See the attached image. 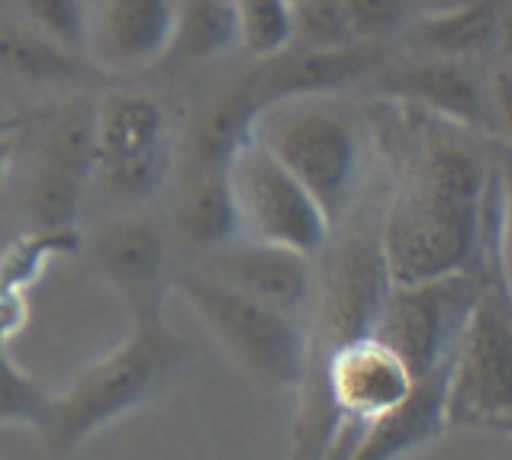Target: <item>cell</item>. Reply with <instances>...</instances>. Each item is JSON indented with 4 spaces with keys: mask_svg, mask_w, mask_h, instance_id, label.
<instances>
[{
    "mask_svg": "<svg viewBox=\"0 0 512 460\" xmlns=\"http://www.w3.org/2000/svg\"><path fill=\"white\" fill-rule=\"evenodd\" d=\"M487 177L490 168L442 120L422 113V126L406 129L393 194L377 219L393 287L480 271Z\"/></svg>",
    "mask_w": 512,
    "mask_h": 460,
    "instance_id": "6da1fadb",
    "label": "cell"
},
{
    "mask_svg": "<svg viewBox=\"0 0 512 460\" xmlns=\"http://www.w3.org/2000/svg\"><path fill=\"white\" fill-rule=\"evenodd\" d=\"M187 364V341L171 325H129L126 338L52 393L49 419L39 438L55 457L75 454L107 425L155 403L178 383Z\"/></svg>",
    "mask_w": 512,
    "mask_h": 460,
    "instance_id": "7a4b0ae2",
    "label": "cell"
},
{
    "mask_svg": "<svg viewBox=\"0 0 512 460\" xmlns=\"http://www.w3.org/2000/svg\"><path fill=\"white\" fill-rule=\"evenodd\" d=\"M252 139L297 177L332 229L348 219L364 177V142L345 113L313 97L287 100L258 116Z\"/></svg>",
    "mask_w": 512,
    "mask_h": 460,
    "instance_id": "3957f363",
    "label": "cell"
},
{
    "mask_svg": "<svg viewBox=\"0 0 512 460\" xmlns=\"http://www.w3.org/2000/svg\"><path fill=\"white\" fill-rule=\"evenodd\" d=\"M171 290L245 374L268 387L297 390L306 374V322L219 284L207 271H174Z\"/></svg>",
    "mask_w": 512,
    "mask_h": 460,
    "instance_id": "277c9868",
    "label": "cell"
},
{
    "mask_svg": "<svg viewBox=\"0 0 512 460\" xmlns=\"http://www.w3.org/2000/svg\"><path fill=\"white\" fill-rule=\"evenodd\" d=\"M323 251L326 258L316 267L313 303L306 316V338H310L306 367L323 361L345 341L374 335L377 316L393 287L377 222H355L335 245L326 242Z\"/></svg>",
    "mask_w": 512,
    "mask_h": 460,
    "instance_id": "5b68a950",
    "label": "cell"
},
{
    "mask_svg": "<svg viewBox=\"0 0 512 460\" xmlns=\"http://www.w3.org/2000/svg\"><path fill=\"white\" fill-rule=\"evenodd\" d=\"M445 422L512 435V306L487 287L448 361Z\"/></svg>",
    "mask_w": 512,
    "mask_h": 460,
    "instance_id": "8992f818",
    "label": "cell"
},
{
    "mask_svg": "<svg viewBox=\"0 0 512 460\" xmlns=\"http://www.w3.org/2000/svg\"><path fill=\"white\" fill-rule=\"evenodd\" d=\"M242 239L316 258L332 235V222L303 184L265 145L248 136L226 161Z\"/></svg>",
    "mask_w": 512,
    "mask_h": 460,
    "instance_id": "52a82bcc",
    "label": "cell"
},
{
    "mask_svg": "<svg viewBox=\"0 0 512 460\" xmlns=\"http://www.w3.org/2000/svg\"><path fill=\"white\" fill-rule=\"evenodd\" d=\"M171 171V126L149 94H110L94 110V181L113 200L149 203Z\"/></svg>",
    "mask_w": 512,
    "mask_h": 460,
    "instance_id": "ba28073f",
    "label": "cell"
},
{
    "mask_svg": "<svg viewBox=\"0 0 512 460\" xmlns=\"http://www.w3.org/2000/svg\"><path fill=\"white\" fill-rule=\"evenodd\" d=\"M487 287L490 280L480 271L390 287L374 335L397 351L419 380L451 361V351Z\"/></svg>",
    "mask_w": 512,
    "mask_h": 460,
    "instance_id": "9c48e42d",
    "label": "cell"
},
{
    "mask_svg": "<svg viewBox=\"0 0 512 460\" xmlns=\"http://www.w3.org/2000/svg\"><path fill=\"white\" fill-rule=\"evenodd\" d=\"M94 274L120 296L129 325H165L171 296V255L165 232L142 216L100 226L87 248Z\"/></svg>",
    "mask_w": 512,
    "mask_h": 460,
    "instance_id": "30bf717a",
    "label": "cell"
},
{
    "mask_svg": "<svg viewBox=\"0 0 512 460\" xmlns=\"http://www.w3.org/2000/svg\"><path fill=\"white\" fill-rule=\"evenodd\" d=\"M94 177V113L71 110L55 120L26 184L33 232H78V210Z\"/></svg>",
    "mask_w": 512,
    "mask_h": 460,
    "instance_id": "8fae6325",
    "label": "cell"
},
{
    "mask_svg": "<svg viewBox=\"0 0 512 460\" xmlns=\"http://www.w3.org/2000/svg\"><path fill=\"white\" fill-rule=\"evenodd\" d=\"M219 284L239 290L252 300L281 309V313L303 319L310 316L316 287V258L297 251L261 245L252 239H236L216 251H207V264L200 267Z\"/></svg>",
    "mask_w": 512,
    "mask_h": 460,
    "instance_id": "7c38bea8",
    "label": "cell"
},
{
    "mask_svg": "<svg viewBox=\"0 0 512 460\" xmlns=\"http://www.w3.org/2000/svg\"><path fill=\"white\" fill-rule=\"evenodd\" d=\"M181 0H104L91 23V42L100 71L149 68L171 52Z\"/></svg>",
    "mask_w": 512,
    "mask_h": 460,
    "instance_id": "4fadbf2b",
    "label": "cell"
},
{
    "mask_svg": "<svg viewBox=\"0 0 512 460\" xmlns=\"http://www.w3.org/2000/svg\"><path fill=\"white\" fill-rule=\"evenodd\" d=\"M448 364L419 377L413 393L400 406L377 415L361 428V438L348 460H406L448 432L445 422Z\"/></svg>",
    "mask_w": 512,
    "mask_h": 460,
    "instance_id": "5bb4252c",
    "label": "cell"
},
{
    "mask_svg": "<svg viewBox=\"0 0 512 460\" xmlns=\"http://www.w3.org/2000/svg\"><path fill=\"white\" fill-rule=\"evenodd\" d=\"M377 87L390 100L416 107L442 123L471 129H487L490 123L487 100L480 94L477 81L471 78V71H464L455 62H419L387 68L377 74Z\"/></svg>",
    "mask_w": 512,
    "mask_h": 460,
    "instance_id": "9a60e30c",
    "label": "cell"
},
{
    "mask_svg": "<svg viewBox=\"0 0 512 460\" xmlns=\"http://www.w3.org/2000/svg\"><path fill=\"white\" fill-rule=\"evenodd\" d=\"M0 74L23 84H91L100 68L84 55L55 46L29 26L0 23Z\"/></svg>",
    "mask_w": 512,
    "mask_h": 460,
    "instance_id": "2e32d148",
    "label": "cell"
},
{
    "mask_svg": "<svg viewBox=\"0 0 512 460\" xmlns=\"http://www.w3.org/2000/svg\"><path fill=\"white\" fill-rule=\"evenodd\" d=\"M178 229L190 245L203 251H216L242 239L236 200H232V190L223 171H210L197 177L194 190L187 194L178 213Z\"/></svg>",
    "mask_w": 512,
    "mask_h": 460,
    "instance_id": "e0dca14e",
    "label": "cell"
},
{
    "mask_svg": "<svg viewBox=\"0 0 512 460\" xmlns=\"http://www.w3.org/2000/svg\"><path fill=\"white\" fill-rule=\"evenodd\" d=\"M20 325V313L0 306V425H26L42 432L52 409V393L36 377H29L10 354V338Z\"/></svg>",
    "mask_w": 512,
    "mask_h": 460,
    "instance_id": "ac0fdd59",
    "label": "cell"
},
{
    "mask_svg": "<svg viewBox=\"0 0 512 460\" xmlns=\"http://www.w3.org/2000/svg\"><path fill=\"white\" fill-rule=\"evenodd\" d=\"M239 46V23L229 0H181L171 52L190 62H216Z\"/></svg>",
    "mask_w": 512,
    "mask_h": 460,
    "instance_id": "d6986e66",
    "label": "cell"
},
{
    "mask_svg": "<svg viewBox=\"0 0 512 460\" xmlns=\"http://www.w3.org/2000/svg\"><path fill=\"white\" fill-rule=\"evenodd\" d=\"M500 23V0H480V4L458 13L426 17L419 26V39L442 58L477 55L500 39Z\"/></svg>",
    "mask_w": 512,
    "mask_h": 460,
    "instance_id": "ffe728a7",
    "label": "cell"
},
{
    "mask_svg": "<svg viewBox=\"0 0 512 460\" xmlns=\"http://www.w3.org/2000/svg\"><path fill=\"white\" fill-rule=\"evenodd\" d=\"M493 245L487 258V280L512 306V165L506 171H490L484 213H480V248Z\"/></svg>",
    "mask_w": 512,
    "mask_h": 460,
    "instance_id": "44dd1931",
    "label": "cell"
},
{
    "mask_svg": "<svg viewBox=\"0 0 512 460\" xmlns=\"http://www.w3.org/2000/svg\"><path fill=\"white\" fill-rule=\"evenodd\" d=\"M239 23V46L255 58L281 55L294 42V4L290 0H229Z\"/></svg>",
    "mask_w": 512,
    "mask_h": 460,
    "instance_id": "7402d4cb",
    "label": "cell"
},
{
    "mask_svg": "<svg viewBox=\"0 0 512 460\" xmlns=\"http://www.w3.org/2000/svg\"><path fill=\"white\" fill-rule=\"evenodd\" d=\"M310 52H339L358 46L351 36L342 0H297L294 4V42Z\"/></svg>",
    "mask_w": 512,
    "mask_h": 460,
    "instance_id": "603a6c76",
    "label": "cell"
},
{
    "mask_svg": "<svg viewBox=\"0 0 512 460\" xmlns=\"http://www.w3.org/2000/svg\"><path fill=\"white\" fill-rule=\"evenodd\" d=\"M29 29L46 36L68 52H87L91 42V17L84 0H20Z\"/></svg>",
    "mask_w": 512,
    "mask_h": 460,
    "instance_id": "cb8c5ba5",
    "label": "cell"
},
{
    "mask_svg": "<svg viewBox=\"0 0 512 460\" xmlns=\"http://www.w3.org/2000/svg\"><path fill=\"white\" fill-rule=\"evenodd\" d=\"M351 36L364 46L393 36L406 20V0H342Z\"/></svg>",
    "mask_w": 512,
    "mask_h": 460,
    "instance_id": "d4e9b609",
    "label": "cell"
},
{
    "mask_svg": "<svg viewBox=\"0 0 512 460\" xmlns=\"http://www.w3.org/2000/svg\"><path fill=\"white\" fill-rule=\"evenodd\" d=\"M493 107L512 132V71H500L493 78Z\"/></svg>",
    "mask_w": 512,
    "mask_h": 460,
    "instance_id": "484cf974",
    "label": "cell"
},
{
    "mask_svg": "<svg viewBox=\"0 0 512 460\" xmlns=\"http://www.w3.org/2000/svg\"><path fill=\"white\" fill-rule=\"evenodd\" d=\"M480 4V0H422V7H426V17H442V13H458V10H467Z\"/></svg>",
    "mask_w": 512,
    "mask_h": 460,
    "instance_id": "4316f807",
    "label": "cell"
},
{
    "mask_svg": "<svg viewBox=\"0 0 512 460\" xmlns=\"http://www.w3.org/2000/svg\"><path fill=\"white\" fill-rule=\"evenodd\" d=\"M10 165H13V139L0 132V187H4V181H7Z\"/></svg>",
    "mask_w": 512,
    "mask_h": 460,
    "instance_id": "83f0119b",
    "label": "cell"
},
{
    "mask_svg": "<svg viewBox=\"0 0 512 460\" xmlns=\"http://www.w3.org/2000/svg\"><path fill=\"white\" fill-rule=\"evenodd\" d=\"M500 42H503V52L509 55V62H512V13L500 23Z\"/></svg>",
    "mask_w": 512,
    "mask_h": 460,
    "instance_id": "f1b7e54d",
    "label": "cell"
},
{
    "mask_svg": "<svg viewBox=\"0 0 512 460\" xmlns=\"http://www.w3.org/2000/svg\"><path fill=\"white\" fill-rule=\"evenodd\" d=\"M290 4H297V0H290Z\"/></svg>",
    "mask_w": 512,
    "mask_h": 460,
    "instance_id": "f546056e",
    "label": "cell"
}]
</instances>
